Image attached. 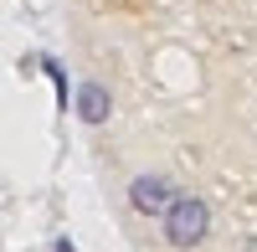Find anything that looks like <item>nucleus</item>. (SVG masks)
<instances>
[{"label":"nucleus","instance_id":"obj_1","mask_svg":"<svg viewBox=\"0 0 257 252\" xmlns=\"http://www.w3.org/2000/svg\"><path fill=\"white\" fill-rule=\"evenodd\" d=\"M206 232H211L206 201H196V196H175V206L165 211V242H170V247H196V242H206Z\"/></svg>","mask_w":257,"mask_h":252},{"label":"nucleus","instance_id":"obj_2","mask_svg":"<svg viewBox=\"0 0 257 252\" xmlns=\"http://www.w3.org/2000/svg\"><path fill=\"white\" fill-rule=\"evenodd\" d=\"M128 201H134V211H144V216H165L170 206H175L170 185H165V180H155V175H139L134 185H128Z\"/></svg>","mask_w":257,"mask_h":252},{"label":"nucleus","instance_id":"obj_3","mask_svg":"<svg viewBox=\"0 0 257 252\" xmlns=\"http://www.w3.org/2000/svg\"><path fill=\"white\" fill-rule=\"evenodd\" d=\"M108 88H103V82H88V88L77 93V118H88V123H103L108 118Z\"/></svg>","mask_w":257,"mask_h":252},{"label":"nucleus","instance_id":"obj_4","mask_svg":"<svg viewBox=\"0 0 257 252\" xmlns=\"http://www.w3.org/2000/svg\"><path fill=\"white\" fill-rule=\"evenodd\" d=\"M57 252H72V242H67V237H62V242H57Z\"/></svg>","mask_w":257,"mask_h":252},{"label":"nucleus","instance_id":"obj_5","mask_svg":"<svg viewBox=\"0 0 257 252\" xmlns=\"http://www.w3.org/2000/svg\"><path fill=\"white\" fill-rule=\"evenodd\" d=\"M242 252H257V237H252V242H247V247H242Z\"/></svg>","mask_w":257,"mask_h":252}]
</instances>
